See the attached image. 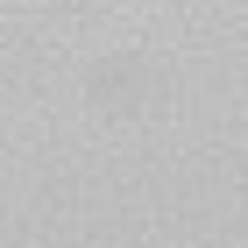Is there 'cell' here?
Here are the masks:
<instances>
[]
</instances>
